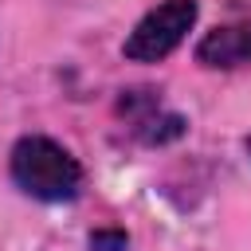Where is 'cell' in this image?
I'll list each match as a JSON object with an SVG mask.
<instances>
[{"mask_svg": "<svg viewBox=\"0 0 251 251\" xmlns=\"http://www.w3.org/2000/svg\"><path fill=\"white\" fill-rule=\"evenodd\" d=\"M12 180L35 196V200H47V204H59V200H71L82 184V165L51 137H20L12 145Z\"/></svg>", "mask_w": 251, "mask_h": 251, "instance_id": "cell-1", "label": "cell"}, {"mask_svg": "<svg viewBox=\"0 0 251 251\" xmlns=\"http://www.w3.org/2000/svg\"><path fill=\"white\" fill-rule=\"evenodd\" d=\"M196 16H200L196 0H165V4H157L153 12H145L137 20V27L129 31V39L122 43V55L133 59V63H157V59H165L192 31Z\"/></svg>", "mask_w": 251, "mask_h": 251, "instance_id": "cell-2", "label": "cell"}, {"mask_svg": "<svg viewBox=\"0 0 251 251\" xmlns=\"http://www.w3.org/2000/svg\"><path fill=\"white\" fill-rule=\"evenodd\" d=\"M122 110L133 122V133L141 141H149V145H165V141H173V137L184 133V118L180 114H161V106H157L153 94H141L137 90V94L122 98Z\"/></svg>", "mask_w": 251, "mask_h": 251, "instance_id": "cell-3", "label": "cell"}, {"mask_svg": "<svg viewBox=\"0 0 251 251\" xmlns=\"http://www.w3.org/2000/svg\"><path fill=\"white\" fill-rule=\"evenodd\" d=\"M196 59L204 67H247L251 63V24H227L208 31L196 43Z\"/></svg>", "mask_w": 251, "mask_h": 251, "instance_id": "cell-4", "label": "cell"}, {"mask_svg": "<svg viewBox=\"0 0 251 251\" xmlns=\"http://www.w3.org/2000/svg\"><path fill=\"white\" fill-rule=\"evenodd\" d=\"M126 231H94L90 235V251H126Z\"/></svg>", "mask_w": 251, "mask_h": 251, "instance_id": "cell-5", "label": "cell"}, {"mask_svg": "<svg viewBox=\"0 0 251 251\" xmlns=\"http://www.w3.org/2000/svg\"><path fill=\"white\" fill-rule=\"evenodd\" d=\"M247 153H251V137H247Z\"/></svg>", "mask_w": 251, "mask_h": 251, "instance_id": "cell-6", "label": "cell"}]
</instances>
